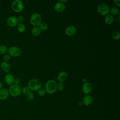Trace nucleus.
<instances>
[{"label": "nucleus", "instance_id": "obj_17", "mask_svg": "<svg viewBox=\"0 0 120 120\" xmlns=\"http://www.w3.org/2000/svg\"><path fill=\"white\" fill-rule=\"evenodd\" d=\"M114 17L113 15L110 14H108L105 15V22L106 24L110 25L113 22Z\"/></svg>", "mask_w": 120, "mask_h": 120}, {"label": "nucleus", "instance_id": "obj_10", "mask_svg": "<svg viewBox=\"0 0 120 120\" xmlns=\"http://www.w3.org/2000/svg\"><path fill=\"white\" fill-rule=\"evenodd\" d=\"M65 32L67 36H72L75 34L76 32V28L74 25H69L66 28Z\"/></svg>", "mask_w": 120, "mask_h": 120}, {"label": "nucleus", "instance_id": "obj_30", "mask_svg": "<svg viewBox=\"0 0 120 120\" xmlns=\"http://www.w3.org/2000/svg\"><path fill=\"white\" fill-rule=\"evenodd\" d=\"M114 4L118 7L120 6V0H114Z\"/></svg>", "mask_w": 120, "mask_h": 120}, {"label": "nucleus", "instance_id": "obj_19", "mask_svg": "<svg viewBox=\"0 0 120 120\" xmlns=\"http://www.w3.org/2000/svg\"><path fill=\"white\" fill-rule=\"evenodd\" d=\"M16 27H17V30L19 32L22 33L25 31L26 26L24 25V24H23L22 22L18 23V24L17 25Z\"/></svg>", "mask_w": 120, "mask_h": 120}, {"label": "nucleus", "instance_id": "obj_3", "mask_svg": "<svg viewBox=\"0 0 120 120\" xmlns=\"http://www.w3.org/2000/svg\"><path fill=\"white\" fill-rule=\"evenodd\" d=\"M9 94L13 97H17L22 93V88L19 85L13 84L10 85L8 90Z\"/></svg>", "mask_w": 120, "mask_h": 120}, {"label": "nucleus", "instance_id": "obj_8", "mask_svg": "<svg viewBox=\"0 0 120 120\" xmlns=\"http://www.w3.org/2000/svg\"><path fill=\"white\" fill-rule=\"evenodd\" d=\"M18 23L19 22L17 20V17L14 16H10L8 17L7 19V24L11 27H14L15 26H16Z\"/></svg>", "mask_w": 120, "mask_h": 120}, {"label": "nucleus", "instance_id": "obj_15", "mask_svg": "<svg viewBox=\"0 0 120 120\" xmlns=\"http://www.w3.org/2000/svg\"><path fill=\"white\" fill-rule=\"evenodd\" d=\"M93 102V98L92 97L89 95H86L82 99V103L83 104L86 105L88 106L90 105Z\"/></svg>", "mask_w": 120, "mask_h": 120}, {"label": "nucleus", "instance_id": "obj_13", "mask_svg": "<svg viewBox=\"0 0 120 120\" xmlns=\"http://www.w3.org/2000/svg\"><path fill=\"white\" fill-rule=\"evenodd\" d=\"M0 67L1 69L5 73H9L11 70V68L10 64L8 62L3 61L0 63Z\"/></svg>", "mask_w": 120, "mask_h": 120}, {"label": "nucleus", "instance_id": "obj_18", "mask_svg": "<svg viewBox=\"0 0 120 120\" xmlns=\"http://www.w3.org/2000/svg\"><path fill=\"white\" fill-rule=\"evenodd\" d=\"M41 31V30L39 27H34L31 30V34L33 36L37 37L40 35Z\"/></svg>", "mask_w": 120, "mask_h": 120}, {"label": "nucleus", "instance_id": "obj_5", "mask_svg": "<svg viewBox=\"0 0 120 120\" xmlns=\"http://www.w3.org/2000/svg\"><path fill=\"white\" fill-rule=\"evenodd\" d=\"M30 23L34 27H38L41 23V16L38 13H33L30 17Z\"/></svg>", "mask_w": 120, "mask_h": 120}, {"label": "nucleus", "instance_id": "obj_33", "mask_svg": "<svg viewBox=\"0 0 120 120\" xmlns=\"http://www.w3.org/2000/svg\"><path fill=\"white\" fill-rule=\"evenodd\" d=\"M68 0H60L59 1H60V2H62V3H64V2H67Z\"/></svg>", "mask_w": 120, "mask_h": 120}, {"label": "nucleus", "instance_id": "obj_24", "mask_svg": "<svg viewBox=\"0 0 120 120\" xmlns=\"http://www.w3.org/2000/svg\"><path fill=\"white\" fill-rule=\"evenodd\" d=\"M39 27L41 30H46L48 29V25L45 22H41L40 25H39Z\"/></svg>", "mask_w": 120, "mask_h": 120}, {"label": "nucleus", "instance_id": "obj_21", "mask_svg": "<svg viewBox=\"0 0 120 120\" xmlns=\"http://www.w3.org/2000/svg\"><path fill=\"white\" fill-rule=\"evenodd\" d=\"M8 48L4 45H0V54H4L8 52Z\"/></svg>", "mask_w": 120, "mask_h": 120}, {"label": "nucleus", "instance_id": "obj_11", "mask_svg": "<svg viewBox=\"0 0 120 120\" xmlns=\"http://www.w3.org/2000/svg\"><path fill=\"white\" fill-rule=\"evenodd\" d=\"M15 79L14 75L10 73H7L4 77L5 82L8 85L10 86L14 84Z\"/></svg>", "mask_w": 120, "mask_h": 120}, {"label": "nucleus", "instance_id": "obj_32", "mask_svg": "<svg viewBox=\"0 0 120 120\" xmlns=\"http://www.w3.org/2000/svg\"><path fill=\"white\" fill-rule=\"evenodd\" d=\"M3 88V84L0 81V90Z\"/></svg>", "mask_w": 120, "mask_h": 120}, {"label": "nucleus", "instance_id": "obj_4", "mask_svg": "<svg viewBox=\"0 0 120 120\" xmlns=\"http://www.w3.org/2000/svg\"><path fill=\"white\" fill-rule=\"evenodd\" d=\"M12 10L16 13L21 12L24 8V4L21 0H14L11 4Z\"/></svg>", "mask_w": 120, "mask_h": 120}, {"label": "nucleus", "instance_id": "obj_27", "mask_svg": "<svg viewBox=\"0 0 120 120\" xmlns=\"http://www.w3.org/2000/svg\"><path fill=\"white\" fill-rule=\"evenodd\" d=\"M64 89V84L63 82H59L58 84H57V90L62 91Z\"/></svg>", "mask_w": 120, "mask_h": 120}, {"label": "nucleus", "instance_id": "obj_1", "mask_svg": "<svg viewBox=\"0 0 120 120\" xmlns=\"http://www.w3.org/2000/svg\"><path fill=\"white\" fill-rule=\"evenodd\" d=\"M45 90L48 94H52L54 93L57 90V83L52 79L48 80L45 84Z\"/></svg>", "mask_w": 120, "mask_h": 120}, {"label": "nucleus", "instance_id": "obj_6", "mask_svg": "<svg viewBox=\"0 0 120 120\" xmlns=\"http://www.w3.org/2000/svg\"><path fill=\"white\" fill-rule=\"evenodd\" d=\"M97 11L99 15L103 16L106 15L109 13L110 7L107 4L102 3L98 6Z\"/></svg>", "mask_w": 120, "mask_h": 120}, {"label": "nucleus", "instance_id": "obj_28", "mask_svg": "<svg viewBox=\"0 0 120 120\" xmlns=\"http://www.w3.org/2000/svg\"><path fill=\"white\" fill-rule=\"evenodd\" d=\"M10 57L11 56L8 53H6L4 54L3 56V60L4 61L8 62V61L10 59Z\"/></svg>", "mask_w": 120, "mask_h": 120}, {"label": "nucleus", "instance_id": "obj_26", "mask_svg": "<svg viewBox=\"0 0 120 120\" xmlns=\"http://www.w3.org/2000/svg\"><path fill=\"white\" fill-rule=\"evenodd\" d=\"M26 99L27 100L30 101L34 98V94L32 91H30L29 93L26 95Z\"/></svg>", "mask_w": 120, "mask_h": 120}, {"label": "nucleus", "instance_id": "obj_14", "mask_svg": "<svg viewBox=\"0 0 120 120\" xmlns=\"http://www.w3.org/2000/svg\"><path fill=\"white\" fill-rule=\"evenodd\" d=\"M9 92L8 90L6 88H2L0 90V100H5L8 97Z\"/></svg>", "mask_w": 120, "mask_h": 120}, {"label": "nucleus", "instance_id": "obj_31", "mask_svg": "<svg viewBox=\"0 0 120 120\" xmlns=\"http://www.w3.org/2000/svg\"><path fill=\"white\" fill-rule=\"evenodd\" d=\"M20 83V80L19 79L16 78V79H15V81H14V84H16V85H19Z\"/></svg>", "mask_w": 120, "mask_h": 120}, {"label": "nucleus", "instance_id": "obj_7", "mask_svg": "<svg viewBox=\"0 0 120 120\" xmlns=\"http://www.w3.org/2000/svg\"><path fill=\"white\" fill-rule=\"evenodd\" d=\"M20 49L16 46H12L9 48H8V53L12 57H16L21 54Z\"/></svg>", "mask_w": 120, "mask_h": 120}, {"label": "nucleus", "instance_id": "obj_22", "mask_svg": "<svg viewBox=\"0 0 120 120\" xmlns=\"http://www.w3.org/2000/svg\"><path fill=\"white\" fill-rule=\"evenodd\" d=\"M112 37L115 40H119L120 38V33L119 31L117 30H114L112 31Z\"/></svg>", "mask_w": 120, "mask_h": 120}, {"label": "nucleus", "instance_id": "obj_16", "mask_svg": "<svg viewBox=\"0 0 120 120\" xmlns=\"http://www.w3.org/2000/svg\"><path fill=\"white\" fill-rule=\"evenodd\" d=\"M68 77V74L65 71L60 72L57 76V79L60 82H63L66 81Z\"/></svg>", "mask_w": 120, "mask_h": 120}, {"label": "nucleus", "instance_id": "obj_23", "mask_svg": "<svg viewBox=\"0 0 120 120\" xmlns=\"http://www.w3.org/2000/svg\"><path fill=\"white\" fill-rule=\"evenodd\" d=\"M46 91L45 89L43 88H40L38 90L37 94L40 97H43L46 94Z\"/></svg>", "mask_w": 120, "mask_h": 120}, {"label": "nucleus", "instance_id": "obj_20", "mask_svg": "<svg viewBox=\"0 0 120 120\" xmlns=\"http://www.w3.org/2000/svg\"><path fill=\"white\" fill-rule=\"evenodd\" d=\"M109 12L110 14L112 15H117L119 14V9L116 7H112L111 8H110Z\"/></svg>", "mask_w": 120, "mask_h": 120}, {"label": "nucleus", "instance_id": "obj_2", "mask_svg": "<svg viewBox=\"0 0 120 120\" xmlns=\"http://www.w3.org/2000/svg\"><path fill=\"white\" fill-rule=\"evenodd\" d=\"M42 83L40 80L36 79H31L28 83V87L32 91H38L41 88Z\"/></svg>", "mask_w": 120, "mask_h": 120}, {"label": "nucleus", "instance_id": "obj_25", "mask_svg": "<svg viewBox=\"0 0 120 120\" xmlns=\"http://www.w3.org/2000/svg\"><path fill=\"white\" fill-rule=\"evenodd\" d=\"M29 88L27 86H24L22 89V93L24 95H27L29 93L30 91Z\"/></svg>", "mask_w": 120, "mask_h": 120}, {"label": "nucleus", "instance_id": "obj_9", "mask_svg": "<svg viewBox=\"0 0 120 120\" xmlns=\"http://www.w3.org/2000/svg\"><path fill=\"white\" fill-rule=\"evenodd\" d=\"M92 90V86L90 82H85L82 86V91L86 95L90 93Z\"/></svg>", "mask_w": 120, "mask_h": 120}, {"label": "nucleus", "instance_id": "obj_12", "mask_svg": "<svg viewBox=\"0 0 120 120\" xmlns=\"http://www.w3.org/2000/svg\"><path fill=\"white\" fill-rule=\"evenodd\" d=\"M66 8L65 4L60 1L57 2L54 6V10L58 13H61L64 11Z\"/></svg>", "mask_w": 120, "mask_h": 120}, {"label": "nucleus", "instance_id": "obj_29", "mask_svg": "<svg viewBox=\"0 0 120 120\" xmlns=\"http://www.w3.org/2000/svg\"><path fill=\"white\" fill-rule=\"evenodd\" d=\"M17 20H18V22H22L24 20V17L22 15H20L17 17Z\"/></svg>", "mask_w": 120, "mask_h": 120}]
</instances>
